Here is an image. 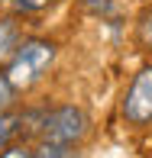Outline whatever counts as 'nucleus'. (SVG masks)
I'll return each mask as SVG.
<instances>
[{
    "label": "nucleus",
    "mask_w": 152,
    "mask_h": 158,
    "mask_svg": "<svg viewBox=\"0 0 152 158\" xmlns=\"http://www.w3.org/2000/svg\"><path fill=\"white\" fill-rule=\"evenodd\" d=\"M20 123H23V119L13 116V113H0V148L10 145V139L20 132Z\"/></svg>",
    "instance_id": "obj_6"
},
{
    "label": "nucleus",
    "mask_w": 152,
    "mask_h": 158,
    "mask_svg": "<svg viewBox=\"0 0 152 158\" xmlns=\"http://www.w3.org/2000/svg\"><path fill=\"white\" fill-rule=\"evenodd\" d=\"M0 158H33V152L29 148H20V145H10V148L0 152Z\"/></svg>",
    "instance_id": "obj_11"
},
{
    "label": "nucleus",
    "mask_w": 152,
    "mask_h": 158,
    "mask_svg": "<svg viewBox=\"0 0 152 158\" xmlns=\"http://www.w3.org/2000/svg\"><path fill=\"white\" fill-rule=\"evenodd\" d=\"M75 145H62V142H49V139H39V145H36L33 158H75L71 152Z\"/></svg>",
    "instance_id": "obj_5"
},
{
    "label": "nucleus",
    "mask_w": 152,
    "mask_h": 158,
    "mask_svg": "<svg viewBox=\"0 0 152 158\" xmlns=\"http://www.w3.org/2000/svg\"><path fill=\"white\" fill-rule=\"evenodd\" d=\"M139 39H142L146 48H152V6L142 13V19H139Z\"/></svg>",
    "instance_id": "obj_9"
},
{
    "label": "nucleus",
    "mask_w": 152,
    "mask_h": 158,
    "mask_svg": "<svg viewBox=\"0 0 152 158\" xmlns=\"http://www.w3.org/2000/svg\"><path fill=\"white\" fill-rule=\"evenodd\" d=\"M123 119L129 126L152 123V64H142L123 94Z\"/></svg>",
    "instance_id": "obj_3"
},
{
    "label": "nucleus",
    "mask_w": 152,
    "mask_h": 158,
    "mask_svg": "<svg viewBox=\"0 0 152 158\" xmlns=\"http://www.w3.org/2000/svg\"><path fill=\"white\" fill-rule=\"evenodd\" d=\"M23 45V32H20V23L13 16H0V64H7L16 55V48Z\"/></svg>",
    "instance_id": "obj_4"
},
{
    "label": "nucleus",
    "mask_w": 152,
    "mask_h": 158,
    "mask_svg": "<svg viewBox=\"0 0 152 158\" xmlns=\"http://www.w3.org/2000/svg\"><path fill=\"white\" fill-rule=\"evenodd\" d=\"M7 3L16 13H42V10H49L55 0H7Z\"/></svg>",
    "instance_id": "obj_7"
},
{
    "label": "nucleus",
    "mask_w": 152,
    "mask_h": 158,
    "mask_svg": "<svg viewBox=\"0 0 152 158\" xmlns=\"http://www.w3.org/2000/svg\"><path fill=\"white\" fill-rule=\"evenodd\" d=\"M55 55H59L55 42H49V39H23L16 55L7 61L3 74L10 77V84L16 90H29L33 84H39L49 74V68L55 64Z\"/></svg>",
    "instance_id": "obj_1"
},
{
    "label": "nucleus",
    "mask_w": 152,
    "mask_h": 158,
    "mask_svg": "<svg viewBox=\"0 0 152 158\" xmlns=\"http://www.w3.org/2000/svg\"><path fill=\"white\" fill-rule=\"evenodd\" d=\"M88 113L81 106H55L52 113L42 116V139L62 142V145H78L88 135Z\"/></svg>",
    "instance_id": "obj_2"
},
{
    "label": "nucleus",
    "mask_w": 152,
    "mask_h": 158,
    "mask_svg": "<svg viewBox=\"0 0 152 158\" xmlns=\"http://www.w3.org/2000/svg\"><path fill=\"white\" fill-rule=\"evenodd\" d=\"M13 100H16V87L10 84L7 74H0V113H10Z\"/></svg>",
    "instance_id": "obj_8"
},
{
    "label": "nucleus",
    "mask_w": 152,
    "mask_h": 158,
    "mask_svg": "<svg viewBox=\"0 0 152 158\" xmlns=\"http://www.w3.org/2000/svg\"><path fill=\"white\" fill-rule=\"evenodd\" d=\"M81 3L88 6L91 13H97V16H100V13H107V10L113 6V0H81Z\"/></svg>",
    "instance_id": "obj_10"
}]
</instances>
